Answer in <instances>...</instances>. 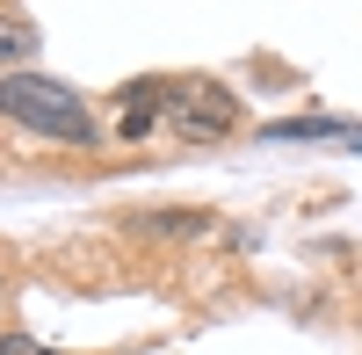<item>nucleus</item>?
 I'll use <instances>...</instances> for the list:
<instances>
[{
    "mask_svg": "<svg viewBox=\"0 0 362 355\" xmlns=\"http://www.w3.org/2000/svg\"><path fill=\"white\" fill-rule=\"evenodd\" d=\"M0 116L37 131V138H51V145H80V153L102 145V124L87 109V95L73 80H58V73H8L0 80Z\"/></svg>",
    "mask_w": 362,
    "mask_h": 355,
    "instance_id": "nucleus-1",
    "label": "nucleus"
},
{
    "mask_svg": "<svg viewBox=\"0 0 362 355\" xmlns=\"http://www.w3.org/2000/svg\"><path fill=\"white\" fill-rule=\"evenodd\" d=\"M239 95L225 80H210V73H189V80H167V131L181 145H218L239 131Z\"/></svg>",
    "mask_w": 362,
    "mask_h": 355,
    "instance_id": "nucleus-2",
    "label": "nucleus"
},
{
    "mask_svg": "<svg viewBox=\"0 0 362 355\" xmlns=\"http://www.w3.org/2000/svg\"><path fill=\"white\" fill-rule=\"evenodd\" d=\"M167 124V80H124L116 87V138L124 145H145Z\"/></svg>",
    "mask_w": 362,
    "mask_h": 355,
    "instance_id": "nucleus-3",
    "label": "nucleus"
},
{
    "mask_svg": "<svg viewBox=\"0 0 362 355\" xmlns=\"http://www.w3.org/2000/svg\"><path fill=\"white\" fill-rule=\"evenodd\" d=\"M37 51H44V29H37V15L0 8V80H8V73H37Z\"/></svg>",
    "mask_w": 362,
    "mask_h": 355,
    "instance_id": "nucleus-4",
    "label": "nucleus"
},
{
    "mask_svg": "<svg viewBox=\"0 0 362 355\" xmlns=\"http://www.w3.org/2000/svg\"><path fill=\"white\" fill-rule=\"evenodd\" d=\"M138 240H167V247H189V240H210L218 232V218L210 211H138L131 218Z\"/></svg>",
    "mask_w": 362,
    "mask_h": 355,
    "instance_id": "nucleus-5",
    "label": "nucleus"
},
{
    "mask_svg": "<svg viewBox=\"0 0 362 355\" xmlns=\"http://www.w3.org/2000/svg\"><path fill=\"white\" fill-rule=\"evenodd\" d=\"M0 355H58V348H44V341H29V334H0Z\"/></svg>",
    "mask_w": 362,
    "mask_h": 355,
    "instance_id": "nucleus-6",
    "label": "nucleus"
},
{
    "mask_svg": "<svg viewBox=\"0 0 362 355\" xmlns=\"http://www.w3.org/2000/svg\"><path fill=\"white\" fill-rule=\"evenodd\" d=\"M0 319H8V276H0Z\"/></svg>",
    "mask_w": 362,
    "mask_h": 355,
    "instance_id": "nucleus-7",
    "label": "nucleus"
},
{
    "mask_svg": "<svg viewBox=\"0 0 362 355\" xmlns=\"http://www.w3.org/2000/svg\"><path fill=\"white\" fill-rule=\"evenodd\" d=\"M348 138H355V153H362V131H348Z\"/></svg>",
    "mask_w": 362,
    "mask_h": 355,
    "instance_id": "nucleus-8",
    "label": "nucleus"
}]
</instances>
